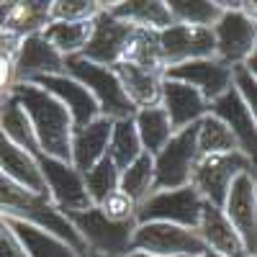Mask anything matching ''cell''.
I'll use <instances>...</instances> for the list:
<instances>
[{
    "instance_id": "cell-1",
    "label": "cell",
    "mask_w": 257,
    "mask_h": 257,
    "mask_svg": "<svg viewBox=\"0 0 257 257\" xmlns=\"http://www.w3.org/2000/svg\"><path fill=\"white\" fill-rule=\"evenodd\" d=\"M11 98H16L18 105L26 111L39 152L59 162H70V142H72L75 126L67 108L31 82L11 85Z\"/></svg>"
},
{
    "instance_id": "cell-2",
    "label": "cell",
    "mask_w": 257,
    "mask_h": 257,
    "mask_svg": "<svg viewBox=\"0 0 257 257\" xmlns=\"http://www.w3.org/2000/svg\"><path fill=\"white\" fill-rule=\"evenodd\" d=\"M0 216L8 221H24L31 224L41 231L52 234V237L67 242L72 249H77L82 257H88L82 239L77 237V231L72 229V224L62 216V213L49 203V198L44 196H34L26 188L16 185L13 180H8L0 173Z\"/></svg>"
},
{
    "instance_id": "cell-3",
    "label": "cell",
    "mask_w": 257,
    "mask_h": 257,
    "mask_svg": "<svg viewBox=\"0 0 257 257\" xmlns=\"http://www.w3.org/2000/svg\"><path fill=\"white\" fill-rule=\"evenodd\" d=\"M213 34V59L226 67H239L254 54L257 26H254V3L244 0L239 8L221 11L219 21L211 26Z\"/></svg>"
},
{
    "instance_id": "cell-4",
    "label": "cell",
    "mask_w": 257,
    "mask_h": 257,
    "mask_svg": "<svg viewBox=\"0 0 257 257\" xmlns=\"http://www.w3.org/2000/svg\"><path fill=\"white\" fill-rule=\"evenodd\" d=\"M64 75H70L77 80L85 90L90 93V98L98 105V113L108 121H123V118H134V105L128 103L123 95L121 85L113 75V70L93 64L82 57H70L64 59Z\"/></svg>"
},
{
    "instance_id": "cell-5",
    "label": "cell",
    "mask_w": 257,
    "mask_h": 257,
    "mask_svg": "<svg viewBox=\"0 0 257 257\" xmlns=\"http://www.w3.org/2000/svg\"><path fill=\"white\" fill-rule=\"evenodd\" d=\"M64 219L72 224L77 237L82 239L88 254H100V257H126L132 252V237L137 221H111L103 216L98 206H90L85 211L64 213Z\"/></svg>"
},
{
    "instance_id": "cell-6",
    "label": "cell",
    "mask_w": 257,
    "mask_h": 257,
    "mask_svg": "<svg viewBox=\"0 0 257 257\" xmlns=\"http://www.w3.org/2000/svg\"><path fill=\"white\" fill-rule=\"evenodd\" d=\"M247 170L254 173V160H249L242 152L203 155V157H196V162H193L188 185L198 193L203 203H208L213 208H221L231 180L239 173H247Z\"/></svg>"
},
{
    "instance_id": "cell-7",
    "label": "cell",
    "mask_w": 257,
    "mask_h": 257,
    "mask_svg": "<svg viewBox=\"0 0 257 257\" xmlns=\"http://www.w3.org/2000/svg\"><path fill=\"white\" fill-rule=\"evenodd\" d=\"M132 252L152 257H198L206 252V247L196 229H185L165 221H147L137 224L134 229Z\"/></svg>"
},
{
    "instance_id": "cell-8",
    "label": "cell",
    "mask_w": 257,
    "mask_h": 257,
    "mask_svg": "<svg viewBox=\"0 0 257 257\" xmlns=\"http://www.w3.org/2000/svg\"><path fill=\"white\" fill-rule=\"evenodd\" d=\"M201 211H203V201L190 185L175 190H155L137 208V224L165 221L185 229H196L201 221Z\"/></svg>"
},
{
    "instance_id": "cell-9",
    "label": "cell",
    "mask_w": 257,
    "mask_h": 257,
    "mask_svg": "<svg viewBox=\"0 0 257 257\" xmlns=\"http://www.w3.org/2000/svg\"><path fill=\"white\" fill-rule=\"evenodd\" d=\"M196 123L175 132L170 142L152 157L155 165V188L157 190H175L190 183V170L196 162Z\"/></svg>"
},
{
    "instance_id": "cell-10",
    "label": "cell",
    "mask_w": 257,
    "mask_h": 257,
    "mask_svg": "<svg viewBox=\"0 0 257 257\" xmlns=\"http://www.w3.org/2000/svg\"><path fill=\"white\" fill-rule=\"evenodd\" d=\"M36 162L41 170V178L47 183V198L62 216L93 206L88 198V190H85L82 175L70 162H59V160H52L44 155H39Z\"/></svg>"
},
{
    "instance_id": "cell-11",
    "label": "cell",
    "mask_w": 257,
    "mask_h": 257,
    "mask_svg": "<svg viewBox=\"0 0 257 257\" xmlns=\"http://www.w3.org/2000/svg\"><path fill=\"white\" fill-rule=\"evenodd\" d=\"M221 213L234 226V231L239 234L247 252L254 257V249H257V180H254L252 170L239 173L231 180Z\"/></svg>"
},
{
    "instance_id": "cell-12",
    "label": "cell",
    "mask_w": 257,
    "mask_h": 257,
    "mask_svg": "<svg viewBox=\"0 0 257 257\" xmlns=\"http://www.w3.org/2000/svg\"><path fill=\"white\" fill-rule=\"evenodd\" d=\"M132 34H134V26L123 24V21L113 18L105 8H100V13L93 18L90 39H88V44H85V49L80 52V57L111 70L113 64H118L123 59Z\"/></svg>"
},
{
    "instance_id": "cell-13",
    "label": "cell",
    "mask_w": 257,
    "mask_h": 257,
    "mask_svg": "<svg viewBox=\"0 0 257 257\" xmlns=\"http://www.w3.org/2000/svg\"><path fill=\"white\" fill-rule=\"evenodd\" d=\"M157 41H160L162 70L178 67V64H185V62H193V59L213 57V34H211V29L173 24V26L157 31Z\"/></svg>"
},
{
    "instance_id": "cell-14",
    "label": "cell",
    "mask_w": 257,
    "mask_h": 257,
    "mask_svg": "<svg viewBox=\"0 0 257 257\" xmlns=\"http://www.w3.org/2000/svg\"><path fill=\"white\" fill-rule=\"evenodd\" d=\"M47 75H64V57L57 54V49L41 34L24 36L16 47L13 67H11V82H31L36 77Z\"/></svg>"
},
{
    "instance_id": "cell-15",
    "label": "cell",
    "mask_w": 257,
    "mask_h": 257,
    "mask_svg": "<svg viewBox=\"0 0 257 257\" xmlns=\"http://www.w3.org/2000/svg\"><path fill=\"white\" fill-rule=\"evenodd\" d=\"M165 77L190 85L193 90H198L208 100V105L231 88V67H226V64H221L213 57L193 59V62L178 64V67H170L165 70Z\"/></svg>"
},
{
    "instance_id": "cell-16",
    "label": "cell",
    "mask_w": 257,
    "mask_h": 257,
    "mask_svg": "<svg viewBox=\"0 0 257 257\" xmlns=\"http://www.w3.org/2000/svg\"><path fill=\"white\" fill-rule=\"evenodd\" d=\"M160 108L167 113L173 132H183V128L198 123L208 113V100L193 90L190 85L162 77V90H160Z\"/></svg>"
},
{
    "instance_id": "cell-17",
    "label": "cell",
    "mask_w": 257,
    "mask_h": 257,
    "mask_svg": "<svg viewBox=\"0 0 257 257\" xmlns=\"http://www.w3.org/2000/svg\"><path fill=\"white\" fill-rule=\"evenodd\" d=\"M31 85H36V88H41L44 93H49L52 98H57L64 108H67V113H70L75 128L88 126L90 121H95V118L100 116L95 100L90 98V93L85 90L77 80H72L70 75L36 77V80H31Z\"/></svg>"
},
{
    "instance_id": "cell-18",
    "label": "cell",
    "mask_w": 257,
    "mask_h": 257,
    "mask_svg": "<svg viewBox=\"0 0 257 257\" xmlns=\"http://www.w3.org/2000/svg\"><path fill=\"white\" fill-rule=\"evenodd\" d=\"M208 113L216 116L219 121L226 123V128L234 134L239 144V152L247 155L249 160H254V147H257V118L254 113L242 103V98L234 93V88H229L224 95H219L208 105Z\"/></svg>"
},
{
    "instance_id": "cell-19",
    "label": "cell",
    "mask_w": 257,
    "mask_h": 257,
    "mask_svg": "<svg viewBox=\"0 0 257 257\" xmlns=\"http://www.w3.org/2000/svg\"><path fill=\"white\" fill-rule=\"evenodd\" d=\"M196 231H198L203 247L213 254H219V257H252L247 252L244 242L239 239V234L226 221L221 208H213V206L203 203L201 221H198Z\"/></svg>"
},
{
    "instance_id": "cell-20",
    "label": "cell",
    "mask_w": 257,
    "mask_h": 257,
    "mask_svg": "<svg viewBox=\"0 0 257 257\" xmlns=\"http://www.w3.org/2000/svg\"><path fill=\"white\" fill-rule=\"evenodd\" d=\"M111 70H113V75L121 85L123 95L134 105V111L160 105V90H162L165 72L144 70V67H137V64H128V62H118Z\"/></svg>"
},
{
    "instance_id": "cell-21",
    "label": "cell",
    "mask_w": 257,
    "mask_h": 257,
    "mask_svg": "<svg viewBox=\"0 0 257 257\" xmlns=\"http://www.w3.org/2000/svg\"><path fill=\"white\" fill-rule=\"evenodd\" d=\"M111 123L108 118L98 116L95 121H90L88 126H80L72 132V142H70V165L77 173H88V170L100 162L105 157L108 149V137H111Z\"/></svg>"
},
{
    "instance_id": "cell-22",
    "label": "cell",
    "mask_w": 257,
    "mask_h": 257,
    "mask_svg": "<svg viewBox=\"0 0 257 257\" xmlns=\"http://www.w3.org/2000/svg\"><path fill=\"white\" fill-rule=\"evenodd\" d=\"M0 173H3L8 180H13L16 185L34 193V196L47 198V183H44V178H41L36 157L24 152V149L16 147L13 142H8L3 134H0Z\"/></svg>"
},
{
    "instance_id": "cell-23",
    "label": "cell",
    "mask_w": 257,
    "mask_h": 257,
    "mask_svg": "<svg viewBox=\"0 0 257 257\" xmlns=\"http://www.w3.org/2000/svg\"><path fill=\"white\" fill-rule=\"evenodd\" d=\"M113 18L123 24L144 29V31H162L173 26V16L167 11L165 0H126V3H100Z\"/></svg>"
},
{
    "instance_id": "cell-24",
    "label": "cell",
    "mask_w": 257,
    "mask_h": 257,
    "mask_svg": "<svg viewBox=\"0 0 257 257\" xmlns=\"http://www.w3.org/2000/svg\"><path fill=\"white\" fill-rule=\"evenodd\" d=\"M0 134H3L8 142H13L16 147H21L24 152L39 157V144L34 137L31 121L26 116V111L18 105L16 98H11V93L0 100Z\"/></svg>"
},
{
    "instance_id": "cell-25",
    "label": "cell",
    "mask_w": 257,
    "mask_h": 257,
    "mask_svg": "<svg viewBox=\"0 0 257 257\" xmlns=\"http://www.w3.org/2000/svg\"><path fill=\"white\" fill-rule=\"evenodd\" d=\"M49 24V3L44 0H31V3H13L6 18V26L0 34H6L16 41L31 34H41Z\"/></svg>"
},
{
    "instance_id": "cell-26",
    "label": "cell",
    "mask_w": 257,
    "mask_h": 257,
    "mask_svg": "<svg viewBox=\"0 0 257 257\" xmlns=\"http://www.w3.org/2000/svg\"><path fill=\"white\" fill-rule=\"evenodd\" d=\"M134 128H137V137H139V144L142 149L155 157L160 149L170 142V137H173V126H170V118L167 113L160 108V105H155V108H142L134 113Z\"/></svg>"
},
{
    "instance_id": "cell-27",
    "label": "cell",
    "mask_w": 257,
    "mask_h": 257,
    "mask_svg": "<svg viewBox=\"0 0 257 257\" xmlns=\"http://www.w3.org/2000/svg\"><path fill=\"white\" fill-rule=\"evenodd\" d=\"M118 190L137 208L157 190L155 188V165H152V157L147 152H142L126 170L118 173Z\"/></svg>"
},
{
    "instance_id": "cell-28",
    "label": "cell",
    "mask_w": 257,
    "mask_h": 257,
    "mask_svg": "<svg viewBox=\"0 0 257 257\" xmlns=\"http://www.w3.org/2000/svg\"><path fill=\"white\" fill-rule=\"evenodd\" d=\"M8 224L16 231V237L21 239V244H24L26 257H82L67 242H62L31 224H24V221H8Z\"/></svg>"
},
{
    "instance_id": "cell-29",
    "label": "cell",
    "mask_w": 257,
    "mask_h": 257,
    "mask_svg": "<svg viewBox=\"0 0 257 257\" xmlns=\"http://www.w3.org/2000/svg\"><path fill=\"white\" fill-rule=\"evenodd\" d=\"M90 31H93V21H72V24H47L41 36L57 49L59 57L70 59V57H80V52L90 39Z\"/></svg>"
},
{
    "instance_id": "cell-30",
    "label": "cell",
    "mask_w": 257,
    "mask_h": 257,
    "mask_svg": "<svg viewBox=\"0 0 257 257\" xmlns=\"http://www.w3.org/2000/svg\"><path fill=\"white\" fill-rule=\"evenodd\" d=\"M196 152H198V157H203V155H229V152H239V144L234 139V134L226 128L224 121L206 113L196 123Z\"/></svg>"
},
{
    "instance_id": "cell-31",
    "label": "cell",
    "mask_w": 257,
    "mask_h": 257,
    "mask_svg": "<svg viewBox=\"0 0 257 257\" xmlns=\"http://www.w3.org/2000/svg\"><path fill=\"white\" fill-rule=\"evenodd\" d=\"M142 152H144V149L139 144L134 121L132 118L113 121L111 123V137H108V149H105V157L111 160V165L121 173V170H126Z\"/></svg>"
},
{
    "instance_id": "cell-32",
    "label": "cell",
    "mask_w": 257,
    "mask_h": 257,
    "mask_svg": "<svg viewBox=\"0 0 257 257\" xmlns=\"http://www.w3.org/2000/svg\"><path fill=\"white\" fill-rule=\"evenodd\" d=\"M167 11L173 16V24H185V26H201L211 29L219 21L221 8L216 0H167Z\"/></svg>"
},
{
    "instance_id": "cell-33",
    "label": "cell",
    "mask_w": 257,
    "mask_h": 257,
    "mask_svg": "<svg viewBox=\"0 0 257 257\" xmlns=\"http://www.w3.org/2000/svg\"><path fill=\"white\" fill-rule=\"evenodd\" d=\"M121 62L137 64L144 70H162V59H160V41H157V31H144V29H134L132 39H128V47Z\"/></svg>"
},
{
    "instance_id": "cell-34",
    "label": "cell",
    "mask_w": 257,
    "mask_h": 257,
    "mask_svg": "<svg viewBox=\"0 0 257 257\" xmlns=\"http://www.w3.org/2000/svg\"><path fill=\"white\" fill-rule=\"evenodd\" d=\"M82 183L88 190V198L93 206H100L111 193L118 190V170L111 165L108 157H103L100 162H95L88 173H82Z\"/></svg>"
},
{
    "instance_id": "cell-35",
    "label": "cell",
    "mask_w": 257,
    "mask_h": 257,
    "mask_svg": "<svg viewBox=\"0 0 257 257\" xmlns=\"http://www.w3.org/2000/svg\"><path fill=\"white\" fill-rule=\"evenodd\" d=\"M100 13L98 0H52L49 24H72V21H93Z\"/></svg>"
},
{
    "instance_id": "cell-36",
    "label": "cell",
    "mask_w": 257,
    "mask_h": 257,
    "mask_svg": "<svg viewBox=\"0 0 257 257\" xmlns=\"http://www.w3.org/2000/svg\"><path fill=\"white\" fill-rule=\"evenodd\" d=\"M231 88L242 98V103L252 113H257V75H252L244 64L231 67Z\"/></svg>"
},
{
    "instance_id": "cell-37",
    "label": "cell",
    "mask_w": 257,
    "mask_h": 257,
    "mask_svg": "<svg viewBox=\"0 0 257 257\" xmlns=\"http://www.w3.org/2000/svg\"><path fill=\"white\" fill-rule=\"evenodd\" d=\"M98 208L103 211V216L111 219V221H118V224H123V221H137V206L128 201L121 190L111 193V196L105 198Z\"/></svg>"
},
{
    "instance_id": "cell-38",
    "label": "cell",
    "mask_w": 257,
    "mask_h": 257,
    "mask_svg": "<svg viewBox=\"0 0 257 257\" xmlns=\"http://www.w3.org/2000/svg\"><path fill=\"white\" fill-rule=\"evenodd\" d=\"M0 257H26V249L11 229L8 219L0 216Z\"/></svg>"
},
{
    "instance_id": "cell-39",
    "label": "cell",
    "mask_w": 257,
    "mask_h": 257,
    "mask_svg": "<svg viewBox=\"0 0 257 257\" xmlns=\"http://www.w3.org/2000/svg\"><path fill=\"white\" fill-rule=\"evenodd\" d=\"M126 257H152V254H142V252H128Z\"/></svg>"
},
{
    "instance_id": "cell-40",
    "label": "cell",
    "mask_w": 257,
    "mask_h": 257,
    "mask_svg": "<svg viewBox=\"0 0 257 257\" xmlns=\"http://www.w3.org/2000/svg\"><path fill=\"white\" fill-rule=\"evenodd\" d=\"M198 257H219V254H213V252H208V249H206V252H203V254H198Z\"/></svg>"
},
{
    "instance_id": "cell-41",
    "label": "cell",
    "mask_w": 257,
    "mask_h": 257,
    "mask_svg": "<svg viewBox=\"0 0 257 257\" xmlns=\"http://www.w3.org/2000/svg\"><path fill=\"white\" fill-rule=\"evenodd\" d=\"M3 98H6V93H0V100H3Z\"/></svg>"
},
{
    "instance_id": "cell-42",
    "label": "cell",
    "mask_w": 257,
    "mask_h": 257,
    "mask_svg": "<svg viewBox=\"0 0 257 257\" xmlns=\"http://www.w3.org/2000/svg\"><path fill=\"white\" fill-rule=\"evenodd\" d=\"M88 257H100V254H88Z\"/></svg>"
}]
</instances>
